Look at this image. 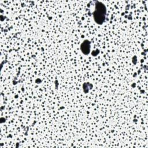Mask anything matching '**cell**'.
<instances>
[{"label": "cell", "mask_w": 148, "mask_h": 148, "mask_svg": "<svg viewBox=\"0 0 148 148\" xmlns=\"http://www.w3.org/2000/svg\"><path fill=\"white\" fill-rule=\"evenodd\" d=\"M95 10L93 12L94 21L98 24H102L105 20L106 8L105 5L99 1H96L95 4Z\"/></svg>", "instance_id": "6da1fadb"}, {"label": "cell", "mask_w": 148, "mask_h": 148, "mask_svg": "<svg viewBox=\"0 0 148 148\" xmlns=\"http://www.w3.org/2000/svg\"><path fill=\"white\" fill-rule=\"evenodd\" d=\"M91 42L88 40H85L80 45V49L82 52L85 54L87 55L90 53L91 49Z\"/></svg>", "instance_id": "7a4b0ae2"}, {"label": "cell", "mask_w": 148, "mask_h": 148, "mask_svg": "<svg viewBox=\"0 0 148 148\" xmlns=\"http://www.w3.org/2000/svg\"><path fill=\"white\" fill-rule=\"evenodd\" d=\"M136 62H137V61H136V56L133 57V58H132V62H133L134 64H136Z\"/></svg>", "instance_id": "3957f363"}]
</instances>
